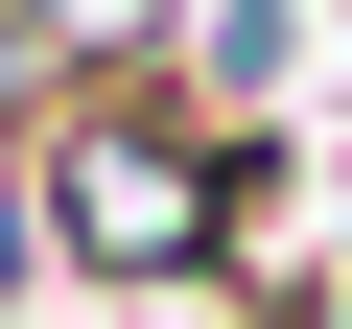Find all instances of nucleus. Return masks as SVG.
Masks as SVG:
<instances>
[{"label":"nucleus","instance_id":"f257e3e1","mask_svg":"<svg viewBox=\"0 0 352 329\" xmlns=\"http://www.w3.org/2000/svg\"><path fill=\"white\" fill-rule=\"evenodd\" d=\"M47 235H71L94 282H188V259L235 235V189H212V141H188V118L71 94V118H47Z\"/></svg>","mask_w":352,"mask_h":329},{"label":"nucleus","instance_id":"f03ea898","mask_svg":"<svg viewBox=\"0 0 352 329\" xmlns=\"http://www.w3.org/2000/svg\"><path fill=\"white\" fill-rule=\"evenodd\" d=\"M24 47H118V24H164V0H0Z\"/></svg>","mask_w":352,"mask_h":329}]
</instances>
